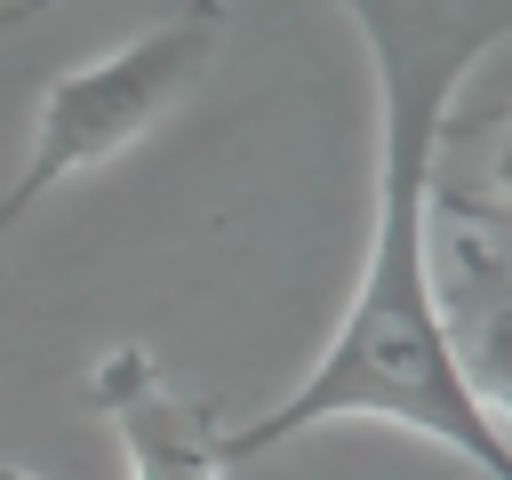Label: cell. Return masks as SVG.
Here are the masks:
<instances>
[{"instance_id":"1","label":"cell","mask_w":512,"mask_h":480,"mask_svg":"<svg viewBox=\"0 0 512 480\" xmlns=\"http://www.w3.org/2000/svg\"><path fill=\"white\" fill-rule=\"evenodd\" d=\"M344 8L360 16V40L376 56V104H384L376 240L320 368L272 416L224 432V464L264 456L336 416H384L480 464L488 480H512V440L464 400L432 312V160H440L448 96L512 32V0H344Z\"/></svg>"},{"instance_id":"2","label":"cell","mask_w":512,"mask_h":480,"mask_svg":"<svg viewBox=\"0 0 512 480\" xmlns=\"http://www.w3.org/2000/svg\"><path fill=\"white\" fill-rule=\"evenodd\" d=\"M224 48V0H176L152 32H136L128 48L64 72L48 96H40V120H32V152L16 168V184L0 192V240L72 176L104 168L112 152H128L152 120H168L200 72L216 64Z\"/></svg>"},{"instance_id":"3","label":"cell","mask_w":512,"mask_h":480,"mask_svg":"<svg viewBox=\"0 0 512 480\" xmlns=\"http://www.w3.org/2000/svg\"><path fill=\"white\" fill-rule=\"evenodd\" d=\"M456 224H432V312L448 368L464 400L512 440V256L472 224L464 200H448Z\"/></svg>"},{"instance_id":"4","label":"cell","mask_w":512,"mask_h":480,"mask_svg":"<svg viewBox=\"0 0 512 480\" xmlns=\"http://www.w3.org/2000/svg\"><path fill=\"white\" fill-rule=\"evenodd\" d=\"M88 400L112 424L128 480H224V432L208 424V408H192L168 368L144 344H120L88 368Z\"/></svg>"},{"instance_id":"5","label":"cell","mask_w":512,"mask_h":480,"mask_svg":"<svg viewBox=\"0 0 512 480\" xmlns=\"http://www.w3.org/2000/svg\"><path fill=\"white\" fill-rule=\"evenodd\" d=\"M488 192L496 200H512V120L496 128V144H488Z\"/></svg>"},{"instance_id":"6","label":"cell","mask_w":512,"mask_h":480,"mask_svg":"<svg viewBox=\"0 0 512 480\" xmlns=\"http://www.w3.org/2000/svg\"><path fill=\"white\" fill-rule=\"evenodd\" d=\"M40 8H56V0H8V8H0V32H16V24H32Z\"/></svg>"},{"instance_id":"7","label":"cell","mask_w":512,"mask_h":480,"mask_svg":"<svg viewBox=\"0 0 512 480\" xmlns=\"http://www.w3.org/2000/svg\"><path fill=\"white\" fill-rule=\"evenodd\" d=\"M0 480H32V472H0Z\"/></svg>"}]
</instances>
